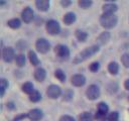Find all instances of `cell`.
<instances>
[{"label": "cell", "instance_id": "6da1fadb", "mask_svg": "<svg viewBox=\"0 0 129 121\" xmlns=\"http://www.w3.org/2000/svg\"><path fill=\"white\" fill-rule=\"evenodd\" d=\"M99 51V46L98 45H92V46H90V47H87V48H85L84 50H82L81 52H79L76 56H75V58H74V60H73V63L74 64H80V63H83V62H85L86 59H88V58H90L91 56H93L95 53H97Z\"/></svg>", "mask_w": 129, "mask_h": 121}, {"label": "cell", "instance_id": "7a4b0ae2", "mask_svg": "<svg viewBox=\"0 0 129 121\" xmlns=\"http://www.w3.org/2000/svg\"><path fill=\"white\" fill-rule=\"evenodd\" d=\"M117 21H118V18L114 14L103 13L100 17V23L105 28H113L117 24Z\"/></svg>", "mask_w": 129, "mask_h": 121}, {"label": "cell", "instance_id": "3957f363", "mask_svg": "<svg viewBox=\"0 0 129 121\" xmlns=\"http://www.w3.org/2000/svg\"><path fill=\"white\" fill-rule=\"evenodd\" d=\"M54 51H55V54L57 55V57L61 60H67L70 57V49L67 45L58 44L55 46Z\"/></svg>", "mask_w": 129, "mask_h": 121}, {"label": "cell", "instance_id": "277c9868", "mask_svg": "<svg viewBox=\"0 0 129 121\" xmlns=\"http://www.w3.org/2000/svg\"><path fill=\"white\" fill-rule=\"evenodd\" d=\"M46 31L50 34V35H56L59 33L60 31V26H59V23L55 20H48L46 22Z\"/></svg>", "mask_w": 129, "mask_h": 121}, {"label": "cell", "instance_id": "5b68a950", "mask_svg": "<svg viewBox=\"0 0 129 121\" xmlns=\"http://www.w3.org/2000/svg\"><path fill=\"white\" fill-rule=\"evenodd\" d=\"M35 47L40 53H46L50 48V44L45 38H38L36 40Z\"/></svg>", "mask_w": 129, "mask_h": 121}, {"label": "cell", "instance_id": "8992f818", "mask_svg": "<svg viewBox=\"0 0 129 121\" xmlns=\"http://www.w3.org/2000/svg\"><path fill=\"white\" fill-rule=\"evenodd\" d=\"M86 95L90 100H96L100 97V89L97 85H91L86 91Z\"/></svg>", "mask_w": 129, "mask_h": 121}, {"label": "cell", "instance_id": "52a82bcc", "mask_svg": "<svg viewBox=\"0 0 129 121\" xmlns=\"http://www.w3.org/2000/svg\"><path fill=\"white\" fill-rule=\"evenodd\" d=\"M60 94H61V90L56 85H50L46 90V95L50 99H56L60 96Z\"/></svg>", "mask_w": 129, "mask_h": 121}, {"label": "cell", "instance_id": "ba28073f", "mask_svg": "<svg viewBox=\"0 0 129 121\" xmlns=\"http://www.w3.org/2000/svg\"><path fill=\"white\" fill-rule=\"evenodd\" d=\"M2 57H3V60L6 62V63H10L12 62L14 58H15V52H14V49L12 47H5L2 51Z\"/></svg>", "mask_w": 129, "mask_h": 121}, {"label": "cell", "instance_id": "9c48e42d", "mask_svg": "<svg viewBox=\"0 0 129 121\" xmlns=\"http://www.w3.org/2000/svg\"><path fill=\"white\" fill-rule=\"evenodd\" d=\"M43 116V113L40 109H31L28 113H27V117L31 120V121H39Z\"/></svg>", "mask_w": 129, "mask_h": 121}, {"label": "cell", "instance_id": "30bf717a", "mask_svg": "<svg viewBox=\"0 0 129 121\" xmlns=\"http://www.w3.org/2000/svg\"><path fill=\"white\" fill-rule=\"evenodd\" d=\"M21 17H22V20L26 23H29L32 19H33V11L30 7H25L22 12H21Z\"/></svg>", "mask_w": 129, "mask_h": 121}, {"label": "cell", "instance_id": "8fae6325", "mask_svg": "<svg viewBox=\"0 0 129 121\" xmlns=\"http://www.w3.org/2000/svg\"><path fill=\"white\" fill-rule=\"evenodd\" d=\"M85 83H86V78L84 75L78 74L72 77V84L76 87H82L85 85Z\"/></svg>", "mask_w": 129, "mask_h": 121}, {"label": "cell", "instance_id": "7c38bea8", "mask_svg": "<svg viewBox=\"0 0 129 121\" xmlns=\"http://www.w3.org/2000/svg\"><path fill=\"white\" fill-rule=\"evenodd\" d=\"M103 11L104 13H108V14H114V12L117 11L118 6L114 3H106L103 5Z\"/></svg>", "mask_w": 129, "mask_h": 121}, {"label": "cell", "instance_id": "4fadbf2b", "mask_svg": "<svg viewBox=\"0 0 129 121\" xmlns=\"http://www.w3.org/2000/svg\"><path fill=\"white\" fill-rule=\"evenodd\" d=\"M46 77V73H45V70L42 69V68H37L35 71H34V78L37 82H42L44 81Z\"/></svg>", "mask_w": 129, "mask_h": 121}, {"label": "cell", "instance_id": "5bb4252c", "mask_svg": "<svg viewBox=\"0 0 129 121\" xmlns=\"http://www.w3.org/2000/svg\"><path fill=\"white\" fill-rule=\"evenodd\" d=\"M35 5L38 10L40 11H46L49 8V1L48 0H37L35 2Z\"/></svg>", "mask_w": 129, "mask_h": 121}, {"label": "cell", "instance_id": "9a60e30c", "mask_svg": "<svg viewBox=\"0 0 129 121\" xmlns=\"http://www.w3.org/2000/svg\"><path fill=\"white\" fill-rule=\"evenodd\" d=\"M63 22L66 23V24H68V25H70V24H72L73 22H75L76 21V14L75 13H73V12H68L64 16H63Z\"/></svg>", "mask_w": 129, "mask_h": 121}, {"label": "cell", "instance_id": "2e32d148", "mask_svg": "<svg viewBox=\"0 0 129 121\" xmlns=\"http://www.w3.org/2000/svg\"><path fill=\"white\" fill-rule=\"evenodd\" d=\"M110 33L108 32V31H104V32H102L99 36H98V41H99V43L100 44H105V43H107L108 42V40L110 39Z\"/></svg>", "mask_w": 129, "mask_h": 121}, {"label": "cell", "instance_id": "e0dca14e", "mask_svg": "<svg viewBox=\"0 0 129 121\" xmlns=\"http://www.w3.org/2000/svg\"><path fill=\"white\" fill-rule=\"evenodd\" d=\"M28 57H29V60H30V63H31L32 66H37V65H39V59H38L36 53H35L33 50H29V52H28Z\"/></svg>", "mask_w": 129, "mask_h": 121}, {"label": "cell", "instance_id": "ac0fdd59", "mask_svg": "<svg viewBox=\"0 0 129 121\" xmlns=\"http://www.w3.org/2000/svg\"><path fill=\"white\" fill-rule=\"evenodd\" d=\"M108 110H109V107H108V105H107L106 103H104V102L99 103V105H98V113H99V114L106 116Z\"/></svg>", "mask_w": 129, "mask_h": 121}, {"label": "cell", "instance_id": "d6986e66", "mask_svg": "<svg viewBox=\"0 0 129 121\" xmlns=\"http://www.w3.org/2000/svg\"><path fill=\"white\" fill-rule=\"evenodd\" d=\"M108 71L112 74V75H117L118 71H119V65L116 62H111L108 66Z\"/></svg>", "mask_w": 129, "mask_h": 121}, {"label": "cell", "instance_id": "ffe728a7", "mask_svg": "<svg viewBox=\"0 0 129 121\" xmlns=\"http://www.w3.org/2000/svg\"><path fill=\"white\" fill-rule=\"evenodd\" d=\"M7 24H8L9 27H11V28H13V29H16V28H19V27H20L21 22H20V20H19L18 18H13V19L8 20Z\"/></svg>", "mask_w": 129, "mask_h": 121}, {"label": "cell", "instance_id": "44dd1931", "mask_svg": "<svg viewBox=\"0 0 129 121\" xmlns=\"http://www.w3.org/2000/svg\"><path fill=\"white\" fill-rule=\"evenodd\" d=\"M76 37L80 41H85L87 39V37H88V33L86 31H84V30L78 29V30H76Z\"/></svg>", "mask_w": 129, "mask_h": 121}, {"label": "cell", "instance_id": "7402d4cb", "mask_svg": "<svg viewBox=\"0 0 129 121\" xmlns=\"http://www.w3.org/2000/svg\"><path fill=\"white\" fill-rule=\"evenodd\" d=\"M22 91H23L24 93L30 95V94L34 91V89H33V84H32V83H29V82L24 83V84L22 85Z\"/></svg>", "mask_w": 129, "mask_h": 121}, {"label": "cell", "instance_id": "603a6c76", "mask_svg": "<svg viewBox=\"0 0 129 121\" xmlns=\"http://www.w3.org/2000/svg\"><path fill=\"white\" fill-rule=\"evenodd\" d=\"M41 99V95H40V93L38 92V91H33L30 95H29V100L31 101V102H38L39 100Z\"/></svg>", "mask_w": 129, "mask_h": 121}, {"label": "cell", "instance_id": "cb8c5ba5", "mask_svg": "<svg viewBox=\"0 0 129 121\" xmlns=\"http://www.w3.org/2000/svg\"><path fill=\"white\" fill-rule=\"evenodd\" d=\"M80 121H93V116L90 112H83L80 117H79Z\"/></svg>", "mask_w": 129, "mask_h": 121}, {"label": "cell", "instance_id": "d4e9b609", "mask_svg": "<svg viewBox=\"0 0 129 121\" xmlns=\"http://www.w3.org/2000/svg\"><path fill=\"white\" fill-rule=\"evenodd\" d=\"M15 63L18 67H23L25 65V56L24 54H17L15 56Z\"/></svg>", "mask_w": 129, "mask_h": 121}, {"label": "cell", "instance_id": "484cf974", "mask_svg": "<svg viewBox=\"0 0 129 121\" xmlns=\"http://www.w3.org/2000/svg\"><path fill=\"white\" fill-rule=\"evenodd\" d=\"M54 76H55V78L58 79L60 82H64V81H66V74H64V72H63L62 70H60V69H57V70L54 72Z\"/></svg>", "mask_w": 129, "mask_h": 121}, {"label": "cell", "instance_id": "4316f807", "mask_svg": "<svg viewBox=\"0 0 129 121\" xmlns=\"http://www.w3.org/2000/svg\"><path fill=\"white\" fill-rule=\"evenodd\" d=\"M8 87V82L5 80V79H1L0 80V94H1V97L4 95V92L6 90V88Z\"/></svg>", "mask_w": 129, "mask_h": 121}, {"label": "cell", "instance_id": "83f0119b", "mask_svg": "<svg viewBox=\"0 0 129 121\" xmlns=\"http://www.w3.org/2000/svg\"><path fill=\"white\" fill-rule=\"evenodd\" d=\"M78 4H79V6H81L82 8H89V7L93 4V2H92L91 0H80V1L78 2Z\"/></svg>", "mask_w": 129, "mask_h": 121}, {"label": "cell", "instance_id": "f1b7e54d", "mask_svg": "<svg viewBox=\"0 0 129 121\" xmlns=\"http://www.w3.org/2000/svg\"><path fill=\"white\" fill-rule=\"evenodd\" d=\"M121 63L125 68H129V53H124L121 56Z\"/></svg>", "mask_w": 129, "mask_h": 121}, {"label": "cell", "instance_id": "f546056e", "mask_svg": "<svg viewBox=\"0 0 129 121\" xmlns=\"http://www.w3.org/2000/svg\"><path fill=\"white\" fill-rule=\"evenodd\" d=\"M73 96H74V92H73L72 90H70V89L66 90L64 93H63V99H64L66 101H70V100L73 98Z\"/></svg>", "mask_w": 129, "mask_h": 121}, {"label": "cell", "instance_id": "4dcf8cb0", "mask_svg": "<svg viewBox=\"0 0 129 121\" xmlns=\"http://www.w3.org/2000/svg\"><path fill=\"white\" fill-rule=\"evenodd\" d=\"M107 118H108L109 121H117L118 118H119V114H118V112H112L108 115Z\"/></svg>", "mask_w": 129, "mask_h": 121}, {"label": "cell", "instance_id": "1f68e13d", "mask_svg": "<svg viewBox=\"0 0 129 121\" xmlns=\"http://www.w3.org/2000/svg\"><path fill=\"white\" fill-rule=\"evenodd\" d=\"M99 68H100V65H99V63H97V62L92 63V64L90 65V67H89V69H90L91 72H97V71L99 70Z\"/></svg>", "mask_w": 129, "mask_h": 121}, {"label": "cell", "instance_id": "d6a6232c", "mask_svg": "<svg viewBox=\"0 0 129 121\" xmlns=\"http://www.w3.org/2000/svg\"><path fill=\"white\" fill-rule=\"evenodd\" d=\"M58 121H76V120H75L74 117H72V116H70V115H63V116H61V117L59 118Z\"/></svg>", "mask_w": 129, "mask_h": 121}, {"label": "cell", "instance_id": "836d02e7", "mask_svg": "<svg viewBox=\"0 0 129 121\" xmlns=\"http://www.w3.org/2000/svg\"><path fill=\"white\" fill-rule=\"evenodd\" d=\"M27 117V114H22V115H18V116H16L12 121H21L22 119H24V118H26Z\"/></svg>", "mask_w": 129, "mask_h": 121}, {"label": "cell", "instance_id": "e575fe53", "mask_svg": "<svg viewBox=\"0 0 129 121\" xmlns=\"http://www.w3.org/2000/svg\"><path fill=\"white\" fill-rule=\"evenodd\" d=\"M60 4H61L63 7H68V6H70V5L72 4V1H71V0H61V1H60Z\"/></svg>", "mask_w": 129, "mask_h": 121}, {"label": "cell", "instance_id": "d590c367", "mask_svg": "<svg viewBox=\"0 0 129 121\" xmlns=\"http://www.w3.org/2000/svg\"><path fill=\"white\" fill-rule=\"evenodd\" d=\"M124 87H125L126 90L129 91V79H127V80L125 81V83H124Z\"/></svg>", "mask_w": 129, "mask_h": 121}, {"label": "cell", "instance_id": "8d00e7d4", "mask_svg": "<svg viewBox=\"0 0 129 121\" xmlns=\"http://www.w3.org/2000/svg\"><path fill=\"white\" fill-rule=\"evenodd\" d=\"M7 108H9V109H11V110H12V109H14V104H13V103H11V102H10V103H8V104H7Z\"/></svg>", "mask_w": 129, "mask_h": 121}]
</instances>
